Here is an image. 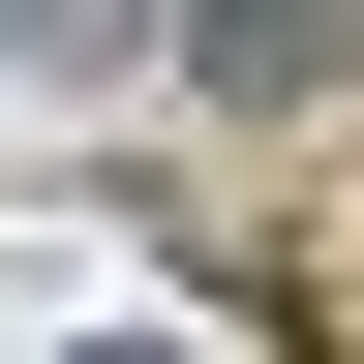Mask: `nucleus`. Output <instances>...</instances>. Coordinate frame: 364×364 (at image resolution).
Listing matches in <instances>:
<instances>
[{
  "mask_svg": "<svg viewBox=\"0 0 364 364\" xmlns=\"http://www.w3.org/2000/svg\"><path fill=\"white\" fill-rule=\"evenodd\" d=\"M213 61H273V91H304V61H334V0H213Z\"/></svg>",
  "mask_w": 364,
  "mask_h": 364,
  "instance_id": "nucleus-1",
  "label": "nucleus"
}]
</instances>
